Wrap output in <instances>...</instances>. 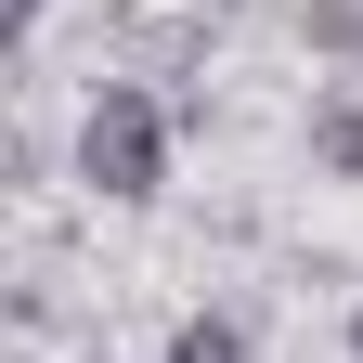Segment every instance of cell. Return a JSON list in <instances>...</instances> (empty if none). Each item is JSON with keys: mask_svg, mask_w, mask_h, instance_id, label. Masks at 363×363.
Listing matches in <instances>:
<instances>
[{"mask_svg": "<svg viewBox=\"0 0 363 363\" xmlns=\"http://www.w3.org/2000/svg\"><path fill=\"white\" fill-rule=\"evenodd\" d=\"M169 363H247V337H234V325H208V311H195V325H182V350H169Z\"/></svg>", "mask_w": 363, "mask_h": 363, "instance_id": "obj_2", "label": "cell"}, {"mask_svg": "<svg viewBox=\"0 0 363 363\" xmlns=\"http://www.w3.org/2000/svg\"><path fill=\"white\" fill-rule=\"evenodd\" d=\"M350 350H363V325H350Z\"/></svg>", "mask_w": 363, "mask_h": 363, "instance_id": "obj_4", "label": "cell"}, {"mask_svg": "<svg viewBox=\"0 0 363 363\" xmlns=\"http://www.w3.org/2000/svg\"><path fill=\"white\" fill-rule=\"evenodd\" d=\"M325 156H337V169H363V117H325Z\"/></svg>", "mask_w": 363, "mask_h": 363, "instance_id": "obj_3", "label": "cell"}, {"mask_svg": "<svg viewBox=\"0 0 363 363\" xmlns=\"http://www.w3.org/2000/svg\"><path fill=\"white\" fill-rule=\"evenodd\" d=\"M78 169L104 182V195H156V169H169V117L143 104V91H104V104L78 117Z\"/></svg>", "mask_w": 363, "mask_h": 363, "instance_id": "obj_1", "label": "cell"}]
</instances>
